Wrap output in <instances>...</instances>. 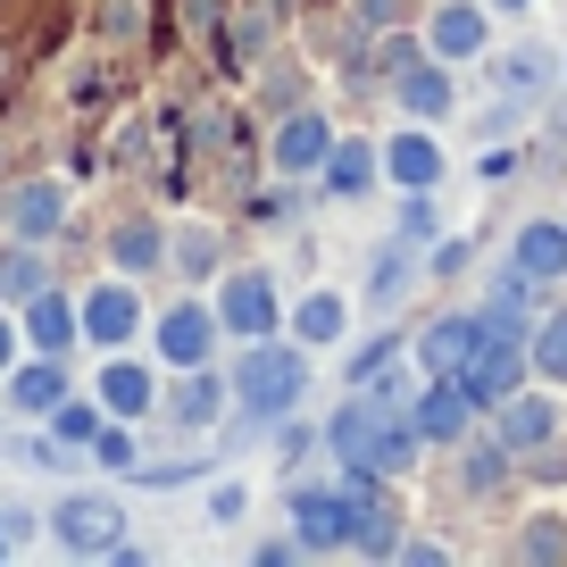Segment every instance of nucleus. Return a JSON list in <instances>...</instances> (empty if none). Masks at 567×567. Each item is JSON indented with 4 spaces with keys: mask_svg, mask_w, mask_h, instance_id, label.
Wrapping results in <instances>:
<instances>
[{
    "mask_svg": "<svg viewBox=\"0 0 567 567\" xmlns=\"http://www.w3.org/2000/svg\"><path fill=\"white\" fill-rule=\"evenodd\" d=\"M476 334H484V309H451V318H434L417 334V368L425 375H460V359L476 351Z\"/></svg>",
    "mask_w": 567,
    "mask_h": 567,
    "instance_id": "412c9836",
    "label": "nucleus"
},
{
    "mask_svg": "<svg viewBox=\"0 0 567 567\" xmlns=\"http://www.w3.org/2000/svg\"><path fill=\"white\" fill-rule=\"evenodd\" d=\"M318 184H326V200H368L375 184H384V151H375V142H342V134H334Z\"/></svg>",
    "mask_w": 567,
    "mask_h": 567,
    "instance_id": "a211bd4d",
    "label": "nucleus"
},
{
    "mask_svg": "<svg viewBox=\"0 0 567 567\" xmlns=\"http://www.w3.org/2000/svg\"><path fill=\"white\" fill-rule=\"evenodd\" d=\"M0 384H9V409H18V417H51V409L68 401V359L34 351V359H18V368L0 375Z\"/></svg>",
    "mask_w": 567,
    "mask_h": 567,
    "instance_id": "f3484780",
    "label": "nucleus"
},
{
    "mask_svg": "<svg viewBox=\"0 0 567 567\" xmlns=\"http://www.w3.org/2000/svg\"><path fill=\"white\" fill-rule=\"evenodd\" d=\"M59 226H68V184L34 176V184L9 193V234H18V243H51Z\"/></svg>",
    "mask_w": 567,
    "mask_h": 567,
    "instance_id": "aec40b11",
    "label": "nucleus"
},
{
    "mask_svg": "<svg viewBox=\"0 0 567 567\" xmlns=\"http://www.w3.org/2000/svg\"><path fill=\"white\" fill-rule=\"evenodd\" d=\"M117 526H125V509H117L109 493H68V501L51 509V543L75 550V559H109Z\"/></svg>",
    "mask_w": 567,
    "mask_h": 567,
    "instance_id": "423d86ee",
    "label": "nucleus"
},
{
    "mask_svg": "<svg viewBox=\"0 0 567 567\" xmlns=\"http://www.w3.org/2000/svg\"><path fill=\"white\" fill-rule=\"evenodd\" d=\"M509 476H517V451L501 443V434H476V443L460 451V484L467 493H501Z\"/></svg>",
    "mask_w": 567,
    "mask_h": 567,
    "instance_id": "bb28decb",
    "label": "nucleus"
},
{
    "mask_svg": "<svg viewBox=\"0 0 567 567\" xmlns=\"http://www.w3.org/2000/svg\"><path fill=\"white\" fill-rule=\"evenodd\" d=\"M301 550H351V484H292Z\"/></svg>",
    "mask_w": 567,
    "mask_h": 567,
    "instance_id": "1a4fd4ad",
    "label": "nucleus"
},
{
    "mask_svg": "<svg viewBox=\"0 0 567 567\" xmlns=\"http://www.w3.org/2000/svg\"><path fill=\"white\" fill-rule=\"evenodd\" d=\"M526 359H534V375H543V384L567 392V309H543V318L526 326Z\"/></svg>",
    "mask_w": 567,
    "mask_h": 567,
    "instance_id": "cd10ccee",
    "label": "nucleus"
},
{
    "mask_svg": "<svg viewBox=\"0 0 567 567\" xmlns=\"http://www.w3.org/2000/svg\"><path fill=\"white\" fill-rule=\"evenodd\" d=\"M384 84H392V101H401V109H409L417 125H443V117H451V68H443L434 51L401 59V68H392Z\"/></svg>",
    "mask_w": 567,
    "mask_h": 567,
    "instance_id": "9b49d317",
    "label": "nucleus"
},
{
    "mask_svg": "<svg viewBox=\"0 0 567 567\" xmlns=\"http://www.w3.org/2000/svg\"><path fill=\"white\" fill-rule=\"evenodd\" d=\"M384 184L392 193H434V184H443V142L425 134V125H401V134L384 142Z\"/></svg>",
    "mask_w": 567,
    "mask_h": 567,
    "instance_id": "2eb2a0df",
    "label": "nucleus"
},
{
    "mask_svg": "<svg viewBox=\"0 0 567 567\" xmlns=\"http://www.w3.org/2000/svg\"><path fill=\"white\" fill-rule=\"evenodd\" d=\"M217 309L209 301H176V309H159V326H151V359L159 368H209L217 359Z\"/></svg>",
    "mask_w": 567,
    "mask_h": 567,
    "instance_id": "39448f33",
    "label": "nucleus"
},
{
    "mask_svg": "<svg viewBox=\"0 0 567 567\" xmlns=\"http://www.w3.org/2000/svg\"><path fill=\"white\" fill-rule=\"evenodd\" d=\"M276 425H284V417H276ZM309 443H318V434H309V425H284V434H276V451H284V460H301Z\"/></svg>",
    "mask_w": 567,
    "mask_h": 567,
    "instance_id": "58836bf2",
    "label": "nucleus"
},
{
    "mask_svg": "<svg viewBox=\"0 0 567 567\" xmlns=\"http://www.w3.org/2000/svg\"><path fill=\"white\" fill-rule=\"evenodd\" d=\"M326 451H334L351 476H401L409 460H417V425H409V401H392V392L375 384H351V401L326 417Z\"/></svg>",
    "mask_w": 567,
    "mask_h": 567,
    "instance_id": "f257e3e1",
    "label": "nucleus"
},
{
    "mask_svg": "<svg viewBox=\"0 0 567 567\" xmlns=\"http://www.w3.org/2000/svg\"><path fill=\"white\" fill-rule=\"evenodd\" d=\"M217 259H226V234H217L209 217H193V226H176V234H167V267H176V276L217 284Z\"/></svg>",
    "mask_w": 567,
    "mask_h": 567,
    "instance_id": "393cba45",
    "label": "nucleus"
},
{
    "mask_svg": "<svg viewBox=\"0 0 567 567\" xmlns=\"http://www.w3.org/2000/svg\"><path fill=\"white\" fill-rule=\"evenodd\" d=\"M109 267H117V276H159L167 267V226L151 209H134V217H117V226H109Z\"/></svg>",
    "mask_w": 567,
    "mask_h": 567,
    "instance_id": "dca6fc26",
    "label": "nucleus"
},
{
    "mask_svg": "<svg viewBox=\"0 0 567 567\" xmlns=\"http://www.w3.org/2000/svg\"><path fill=\"white\" fill-rule=\"evenodd\" d=\"M243 517H250V484H209V526H243Z\"/></svg>",
    "mask_w": 567,
    "mask_h": 567,
    "instance_id": "f704fd0d",
    "label": "nucleus"
},
{
    "mask_svg": "<svg viewBox=\"0 0 567 567\" xmlns=\"http://www.w3.org/2000/svg\"><path fill=\"white\" fill-rule=\"evenodd\" d=\"M425 250L417 243H401V234H392L384 250H375V267H368V309H401L409 292H417V276H425Z\"/></svg>",
    "mask_w": 567,
    "mask_h": 567,
    "instance_id": "b1692460",
    "label": "nucleus"
},
{
    "mask_svg": "<svg viewBox=\"0 0 567 567\" xmlns=\"http://www.w3.org/2000/svg\"><path fill=\"white\" fill-rule=\"evenodd\" d=\"M250 559H259V567H292V559H301V534H284V543H259Z\"/></svg>",
    "mask_w": 567,
    "mask_h": 567,
    "instance_id": "e433bc0d",
    "label": "nucleus"
},
{
    "mask_svg": "<svg viewBox=\"0 0 567 567\" xmlns=\"http://www.w3.org/2000/svg\"><path fill=\"white\" fill-rule=\"evenodd\" d=\"M209 309H217V326H226L234 342H259V334H276V326H284V292H276L267 267H226L217 292H209Z\"/></svg>",
    "mask_w": 567,
    "mask_h": 567,
    "instance_id": "7ed1b4c3",
    "label": "nucleus"
},
{
    "mask_svg": "<svg viewBox=\"0 0 567 567\" xmlns=\"http://www.w3.org/2000/svg\"><path fill=\"white\" fill-rule=\"evenodd\" d=\"M234 401L250 409V417H292V409L309 401V342H243V359H234Z\"/></svg>",
    "mask_w": 567,
    "mask_h": 567,
    "instance_id": "f03ea898",
    "label": "nucleus"
},
{
    "mask_svg": "<svg viewBox=\"0 0 567 567\" xmlns=\"http://www.w3.org/2000/svg\"><path fill=\"white\" fill-rule=\"evenodd\" d=\"M517 559H567V517L559 509H534L526 534H517Z\"/></svg>",
    "mask_w": 567,
    "mask_h": 567,
    "instance_id": "2f4dec72",
    "label": "nucleus"
},
{
    "mask_svg": "<svg viewBox=\"0 0 567 567\" xmlns=\"http://www.w3.org/2000/svg\"><path fill=\"white\" fill-rule=\"evenodd\" d=\"M467 417H476V401L460 392V375H434V384L409 401V425H417V443H467Z\"/></svg>",
    "mask_w": 567,
    "mask_h": 567,
    "instance_id": "ddd939ff",
    "label": "nucleus"
},
{
    "mask_svg": "<svg viewBox=\"0 0 567 567\" xmlns=\"http://www.w3.org/2000/svg\"><path fill=\"white\" fill-rule=\"evenodd\" d=\"M25 526H34V517H25V509H0V559L18 550V534H25Z\"/></svg>",
    "mask_w": 567,
    "mask_h": 567,
    "instance_id": "ea45409f",
    "label": "nucleus"
},
{
    "mask_svg": "<svg viewBox=\"0 0 567 567\" xmlns=\"http://www.w3.org/2000/svg\"><path fill=\"white\" fill-rule=\"evenodd\" d=\"M493 84L509 92V101H526V109H534L550 84H559V59L534 51V42H526V51H501V59H493Z\"/></svg>",
    "mask_w": 567,
    "mask_h": 567,
    "instance_id": "a878e982",
    "label": "nucleus"
},
{
    "mask_svg": "<svg viewBox=\"0 0 567 567\" xmlns=\"http://www.w3.org/2000/svg\"><path fill=\"white\" fill-rule=\"evenodd\" d=\"M425 51L443 59V68L493 59V9H484V0H443V9L425 18Z\"/></svg>",
    "mask_w": 567,
    "mask_h": 567,
    "instance_id": "0eeeda50",
    "label": "nucleus"
},
{
    "mask_svg": "<svg viewBox=\"0 0 567 567\" xmlns=\"http://www.w3.org/2000/svg\"><path fill=\"white\" fill-rule=\"evenodd\" d=\"M509 259L526 267L534 284H559L567 276V217H526L517 243H509Z\"/></svg>",
    "mask_w": 567,
    "mask_h": 567,
    "instance_id": "5701e85b",
    "label": "nucleus"
},
{
    "mask_svg": "<svg viewBox=\"0 0 567 567\" xmlns=\"http://www.w3.org/2000/svg\"><path fill=\"white\" fill-rule=\"evenodd\" d=\"M493 434L517 451V460H526V451H543V443H559V384H550V392H526V384H517L509 401H501Z\"/></svg>",
    "mask_w": 567,
    "mask_h": 567,
    "instance_id": "9d476101",
    "label": "nucleus"
},
{
    "mask_svg": "<svg viewBox=\"0 0 567 567\" xmlns=\"http://www.w3.org/2000/svg\"><path fill=\"white\" fill-rule=\"evenodd\" d=\"M18 342H25V334H18V326H9V318H0V375L18 368Z\"/></svg>",
    "mask_w": 567,
    "mask_h": 567,
    "instance_id": "a19ab883",
    "label": "nucleus"
},
{
    "mask_svg": "<svg viewBox=\"0 0 567 567\" xmlns=\"http://www.w3.org/2000/svg\"><path fill=\"white\" fill-rule=\"evenodd\" d=\"M342 334H351V301H342L334 284H309L301 301H292V342H309V351H334Z\"/></svg>",
    "mask_w": 567,
    "mask_h": 567,
    "instance_id": "4be33fe9",
    "label": "nucleus"
},
{
    "mask_svg": "<svg viewBox=\"0 0 567 567\" xmlns=\"http://www.w3.org/2000/svg\"><path fill=\"white\" fill-rule=\"evenodd\" d=\"M425 276H467V243H434L425 250Z\"/></svg>",
    "mask_w": 567,
    "mask_h": 567,
    "instance_id": "c9c22d12",
    "label": "nucleus"
},
{
    "mask_svg": "<svg viewBox=\"0 0 567 567\" xmlns=\"http://www.w3.org/2000/svg\"><path fill=\"white\" fill-rule=\"evenodd\" d=\"M392 559H409V567H443V559H451V543H401Z\"/></svg>",
    "mask_w": 567,
    "mask_h": 567,
    "instance_id": "4c0bfd02",
    "label": "nucleus"
},
{
    "mask_svg": "<svg viewBox=\"0 0 567 567\" xmlns=\"http://www.w3.org/2000/svg\"><path fill=\"white\" fill-rule=\"evenodd\" d=\"M392 359H401V334H375V342H359V351H351V384H368V375H384Z\"/></svg>",
    "mask_w": 567,
    "mask_h": 567,
    "instance_id": "72a5a7b5",
    "label": "nucleus"
},
{
    "mask_svg": "<svg viewBox=\"0 0 567 567\" xmlns=\"http://www.w3.org/2000/svg\"><path fill=\"white\" fill-rule=\"evenodd\" d=\"M226 401H234V384H226V375H209V368H176V384L159 392V409L176 425H217V417H226Z\"/></svg>",
    "mask_w": 567,
    "mask_h": 567,
    "instance_id": "6ab92c4d",
    "label": "nucleus"
},
{
    "mask_svg": "<svg viewBox=\"0 0 567 567\" xmlns=\"http://www.w3.org/2000/svg\"><path fill=\"white\" fill-rule=\"evenodd\" d=\"M101 425H109L101 401H59V409H51V443H59V451H92V434H101Z\"/></svg>",
    "mask_w": 567,
    "mask_h": 567,
    "instance_id": "c756f323",
    "label": "nucleus"
},
{
    "mask_svg": "<svg viewBox=\"0 0 567 567\" xmlns=\"http://www.w3.org/2000/svg\"><path fill=\"white\" fill-rule=\"evenodd\" d=\"M92 401H101L109 417L142 425L151 409H159V375H151V359H134V351H109V359H101V375H92Z\"/></svg>",
    "mask_w": 567,
    "mask_h": 567,
    "instance_id": "6e6552de",
    "label": "nucleus"
},
{
    "mask_svg": "<svg viewBox=\"0 0 567 567\" xmlns=\"http://www.w3.org/2000/svg\"><path fill=\"white\" fill-rule=\"evenodd\" d=\"M42 284H51V267L34 259V243H9V250H0V301H34Z\"/></svg>",
    "mask_w": 567,
    "mask_h": 567,
    "instance_id": "c85d7f7f",
    "label": "nucleus"
},
{
    "mask_svg": "<svg viewBox=\"0 0 567 567\" xmlns=\"http://www.w3.org/2000/svg\"><path fill=\"white\" fill-rule=\"evenodd\" d=\"M392 234H401V243H417V250L443 243V209H434V193H401V209H392Z\"/></svg>",
    "mask_w": 567,
    "mask_h": 567,
    "instance_id": "7c9ffc66",
    "label": "nucleus"
},
{
    "mask_svg": "<svg viewBox=\"0 0 567 567\" xmlns=\"http://www.w3.org/2000/svg\"><path fill=\"white\" fill-rule=\"evenodd\" d=\"M517 476H526V484H543V493H559V484H567V451H559V443L526 451V460H517Z\"/></svg>",
    "mask_w": 567,
    "mask_h": 567,
    "instance_id": "473e14b6",
    "label": "nucleus"
},
{
    "mask_svg": "<svg viewBox=\"0 0 567 567\" xmlns=\"http://www.w3.org/2000/svg\"><path fill=\"white\" fill-rule=\"evenodd\" d=\"M484 9H493V18H517V9H534V0H484Z\"/></svg>",
    "mask_w": 567,
    "mask_h": 567,
    "instance_id": "79ce46f5",
    "label": "nucleus"
},
{
    "mask_svg": "<svg viewBox=\"0 0 567 567\" xmlns=\"http://www.w3.org/2000/svg\"><path fill=\"white\" fill-rule=\"evenodd\" d=\"M326 151H334V125H326L318 109H292V117L267 134V159H276V176H318Z\"/></svg>",
    "mask_w": 567,
    "mask_h": 567,
    "instance_id": "f8f14e48",
    "label": "nucleus"
},
{
    "mask_svg": "<svg viewBox=\"0 0 567 567\" xmlns=\"http://www.w3.org/2000/svg\"><path fill=\"white\" fill-rule=\"evenodd\" d=\"M75 318H84V342L92 351H125V342L142 334V292L134 276H101L75 292Z\"/></svg>",
    "mask_w": 567,
    "mask_h": 567,
    "instance_id": "20e7f679",
    "label": "nucleus"
},
{
    "mask_svg": "<svg viewBox=\"0 0 567 567\" xmlns=\"http://www.w3.org/2000/svg\"><path fill=\"white\" fill-rule=\"evenodd\" d=\"M18 334H25V351L68 359V351H75V334H84V318H75L68 292H51V284H42L34 301H18Z\"/></svg>",
    "mask_w": 567,
    "mask_h": 567,
    "instance_id": "4468645a",
    "label": "nucleus"
}]
</instances>
